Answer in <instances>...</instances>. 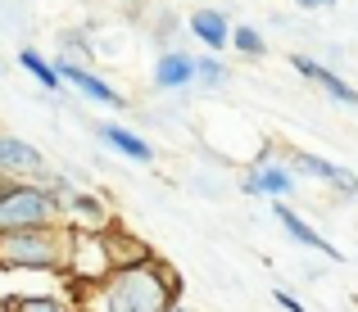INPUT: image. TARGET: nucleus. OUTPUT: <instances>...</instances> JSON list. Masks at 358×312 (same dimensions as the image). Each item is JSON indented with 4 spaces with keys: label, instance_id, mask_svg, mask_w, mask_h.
Masks as SVG:
<instances>
[{
    "label": "nucleus",
    "instance_id": "nucleus-1",
    "mask_svg": "<svg viewBox=\"0 0 358 312\" xmlns=\"http://www.w3.org/2000/svg\"><path fill=\"white\" fill-rule=\"evenodd\" d=\"M87 312H168L177 304V276L159 258H141L114 267L100 285H87Z\"/></svg>",
    "mask_w": 358,
    "mask_h": 312
},
{
    "label": "nucleus",
    "instance_id": "nucleus-2",
    "mask_svg": "<svg viewBox=\"0 0 358 312\" xmlns=\"http://www.w3.org/2000/svg\"><path fill=\"white\" fill-rule=\"evenodd\" d=\"M0 267L5 272H64L59 226H27L0 235Z\"/></svg>",
    "mask_w": 358,
    "mask_h": 312
},
{
    "label": "nucleus",
    "instance_id": "nucleus-3",
    "mask_svg": "<svg viewBox=\"0 0 358 312\" xmlns=\"http://www.w3.org/2000/svg\"><path fill=\"white\" fill-rule=\"evenodd\" d=\"M64 208L55 204V195L36 181H14L0 195V235L5 231H27V226H59Z\"/></svg>",
    "mask_w": 358,
    "mask_h": 312
},
{
    "label": "nucleus",
    "instance_id": "nucleus-4",
    "mask_svg": "<svg viewBox=\"0 0 358 312\" xmlns=\"http://www.w3.org/2000/svg\"><path fill=\"white\" fill-rule=\"evenodd\" d=\"M64 272H69L82 290H87V285H100V281L114 272L105 231H91V226H69V235H64Z\"/></svg>",
    "mask_w": 358,
    "mask_h": 312
},
{
    "label": "nucleus",
    "instance_id": "nucleus-5",
    "mask_svg": "<svg viewBox=\"0 0 358 312\" xmlns=\"http://www.w3.org/2000/svg\"><path fill=\"white\" fill-rule=\"evenodd\" d=\"M45 172V154L36 145H27L23 136H9V131H0V177H9V181H27V177Z\"/></svg>",
    "mask_w": 358,
    "mask_h": 312
},
{
    "label": "nucleus",
    "instance_id": "nucleus-6",
    "mask_svg": "<svg viewBox=\"0 0 358 312\" xmlns=\"http://www.w3.org/2000/svg\"><path fill=\"white\" fill-rule=\"evenodd\" d=\"M272 213H277L281 231H286V235H290V240H295V244H304V249H317V253H322V258H331V262H345V253L336 249V244L327 240V235H317L313 226H308V222H304V217H299V213H295V208H290V204H281V200H277V204H272Z\"/></svg>",
    "mask_w": 358,
    "mask_h": 312
},
{
    "label": "nucleus",
    "instance_id": "nucleus-7",
    "mask_svg": "<svg viewBox=\"0 0 358 312\" xmlns=\"http://www.w3.org/2000/svg\"><path fill=\"white\" fill-rule=\"evenodd\" d=\"M55 77H59V82H69V87H78L87 100H96V104H109V109H122V104H127V100H122V96H118L114 87H109L105 77L87 73L82 64H69V59H59V64H55Z\"/></svg>",
    "mask_w": 358,
    "mask_h": 312
},
{
    "label": "nucleus",
    "instance_id": "nucleus-8",
    "mask_svg": "<svg viewBox=\"0 0 358 312\" xmlns=\"http://www.w3.org/2000/svg\"><path fill=\"white\" fill-rule=\"evenodd\" d=\"M290 68H295L299 77H308L313 87H322L336 104H350V109H358V91H354V87H345V77H341V73H331L327 64L308 59V54H290Z\"/></svg>",
    "mask_w": 358,
    "mask_h": 312
},
{
    "label": "nucleus",
    "instance_id": "nucleus-9",
    "mask_svg": "<svg viewBox=\"0 0 358 312\" xmlns=\"http://www.w3.org/2000/svg\"><path fill=\"white\" fill-rule=\"evenodd\" d=\"M245 195H268V200L286 204V195H295V172L268 163V154H263L259 163H254V172L245 177Z\"/></svg>",
    "mask_w": 358,
    "mask_h": 312
},
{
    "label": "nucleus",
    "instance_id": "nucleus-10",
    "mask_svg": "<svg viewBox=\"0 0 358 312\" xmlns=\"http://www.w3.org/2000/svg\"><path fill=\"white\" fill-rule=\"evenodd\" d=\"M295 172H308V177H317V181H331L341 195H358V177L350 172V168L331 163V158H317V154H295Z\"/></svg>",
    "mask_w": 358,
    "mask_h": 312
},
{
    "label": "nucleus",
    "instance_id": "nucleus-11",
    "mask_svg": "<svg viewBox=\"0 0 358 312\" xmlns=\"http://www.w3.org/2000/svg\"><path fill=\"white\" fill-rule=\"evenodd\" d=\"M191 82H195L191 54H182V50H164L159 54V64H155V87L159 91H182V87H191Z\"/></svg>",
    "mask_w": 358,
    "mask_h": 312
},
{
    "label": "nucleus",
    "instance_id": "nucleus-12",
    "mask_svg": "<svg viewBox=\"0 0 358 312\" xmlns=\"http://www.w3.org/2000/svg\"><path fill=\"white\" fill-rule=\"evenodd\" d=\"M191 32L200 36L209 50H227V36H231V23L222 9H195L191 14Z\"/></svg>",
    "mask_w": 358,
    "mask_h": 312
},
{
    "label": "nucleus",
    "instance_id": "nucleus-13",
    "mask_svg": "<svg viewBox=\"0 0 358 312\" xmlns=\"http://www.w3.org/2000/svg\"><path fill=\"white\" fill-rule=\"evenodd\" d=\"M100 140H105V145H114L118 154L136 158V163H155V149H150V140H141L136 131L118 127V122H105V127H100Z\"/></svg>",
    "mask_w": 358,
    "mask_h": 312
},
{
    "label": "nucleus",
    "instance_id": "nucleus-14",
    "mask_svg": "<svg viewBox=\"0 0 358 312\" xmlns=\"http://www.w3.org/2000/svg\"><path fill=\"white\" fill-rule=\"evenodd\" d=\"M18 68H23V73H32V77H36V87H45V91H59V77H55V64H45L36 50H18Z\"/></svg>",
    "mask_w": 358,
    "mask_h": 312
},
{
    "label": "nucleus",
    "instance_id": "nucleus-15",
    "mask_svg": "<svg viewBox=\"0 0 358 312\" xmlns=\"http://www.w3.org/2000/svg\"><path fill=\"white\" fill-rule=\"evenodd\" d=\"M227 45H236V50L245 54V59H263V54H268V45H263V32H259V27H250V23L231 27Z\"/></svg>",
    "mask_w": 358,
    "mask_h": 312
},
{
    "label": "nucleus",
    "instance_id": "nucleus-16",
    "mask_svg": "<svg viewBox=\"0 0 358 312\" xmlns=\"http://www.w3.org/2000/svg\"><path fill=\"white\" fill-rule=\"evenodd\" d=\"M9 312H69L64 308V299L55 295H27V299H5Z\"/></svg>",
    "mask_w": 358,
    "mask_h": 312
},
{
    "label": "nucleus",
    "instance_id": "nucleus-17",
    "mask_svg": "<svg viewBox=\"0 0 358 312\" xmlns=\"http://www.w3.org/2000/svg\"><path fill=\"white\" fill-rule=\"evenodd\" d=\"M191 68H195V77H200L204 87H222V82H227V68H222L213 54H200V59H191Z\"/></svg>",
    "mask_w": 358,
    "mask_h": 312
},
{
    "label": "nucleus",
    "instance_id": "nucleus-18",
    "mask_svg": "<svg viewBox=\"0 0 358 312\" xmlns=\"http://www.w3.org/2000/svg\"><path fill=\"white\" fill-rule=\"evenodd\" d=\"M69 208H73V213H82V217H91V222H105V200H96V195H78V191H73L69 195Z\"/></svg>",
    "mask_w": 358,
    "mask_h": 312
},
{
    "label": "nucleus",
    "instance_id": "nucleus-19",
    "mask_svg": "<svg viewBox=\"0 0 358 312\" xmlns=\"http://www.w3.org/2000/svg\"><path fill=\"white\" fill-rule=\"evenodd\" d=\"M272 299H277V304L286 308V312H304V304H299L295 295H286V290H277V295H272Z\"/></svg>",
    "mask_w": 358,
    "mask_h": 312
},
{
    "label": "nucleus",
    "instance_id": "nucleus-20",
    "mask_svg": "<svg viewBox=\"0 0 358 312\" xmlns=\"http://www.w3.org/2000/svg\"><path fill=\"white\" fill-rule=\"evenodd\" d=\"M295 5H299V9H331L336 0H295Z\"/></svg>",
    "mask_w": 358,
    "mask_h": 312
},
{
    "label": "nucleus",
    "instance_id": "nucleus-21",
    "mask_svg": "<svg viewBox=\"0 0 358 312\" xmlns=\"http://www.w3.org/2000/svg\"><path fill=\"white\" fill-rule=\"evenodd\" d=\"M168 312H191V308H186V304H168Z\"/></svg>",
    "mask_w": 358,
    "mask_h": 312
},
{
    "label": "nucleus",
    "instance_id": "nucleus-22",
    "mask_svg": "<svg viewBox=\"0 0 358 312\" xmlns=\"http://www.w3.org/2000/svg\"><path fill=\"white\" fill-rule=\"evenodd\" d=\"M9 186H14V181H9V177H0V195H5V191H9Z\"/></svg>",
    "mask_w": 358,
    "mask_h": 312
},
{
    "label": "nucleus",
    "instance_id": "nucleus-23",
    "mask_svg": "<svg viewBox=\"0 0 358 312\" xmlns=\"http://www.w3.org/2000/svg\"><path fill=\"white\" fill-rule=\"evenodd\" d=\"M0 312H9V304H0Z\"/></svg>",
    "mask_w": 358,
    "mask_h": 312
}]
</instances>
